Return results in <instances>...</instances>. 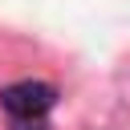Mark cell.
<instances>
[{
  "label": "cell",
  "instance_id": "1",
  "mask_svg": "<svg viewBox=\"0 0 130 130\" xmlns=\"http://www.w3.org/2000/svg\"><path fill=\"white\" fill-rule=\"evenodd\" d=\"M57 106V89L49 81H12L0 89V110L8 130H49V114Z\"/></svg>",
  "mask_w": 130,
  "mask_h": 130
}]
</instances>
